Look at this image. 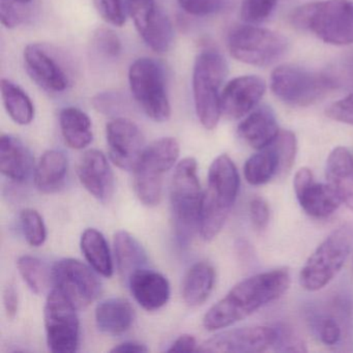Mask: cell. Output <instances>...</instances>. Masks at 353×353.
<instances>
[{
  "mask_svg": "<svg viewBox=\"0 0 353 353\" xmlns=\"http://www.w3.org/2000/svg\"><path fill=\"white\" fill-rule=\"evenodd\" d=\"M3 305L8 318L14 319L19 309V295L13 285H8L3 290Z\"/></svg>",
  "mask_w": 353,
  "mask_h": 353,
  "instance_id": "f6af8a7d",
  "label": "cell"
},
{
  "mask_svg": "<svg viewBox=\"0 0 353 353\" xmlns=\"http://www.w3.org/2000/svg\"><path fill=\"white\" fill-rule=\"evenodd\" d=\"M96 323L100 332L119 336L130 330L134 322V309L127 299L112 297L96 307Z\"/></svg>",
  "mask_w": 353,
  "mask_h": 353,
  "instance_id": "cb8c5ba5",
  "label": "cell"
},
{
  "mask_svg": "<svg viewBox=\"0 0 353 353\" xmlns=\"http://www.w3.org/2000/svg\"><path fill=\"white\" fill-rule=\"evenodd\" d=\"M239 175L227 154L214 159L208 171V189L203 193L199 233L204 241H212L221 232L236 201Z\"/></svg>",
  "mask_w": 353,
  "mask_h": 353,
  "instance_id": "7a4b0ae2",
  "label": "cell"
},
{
  "mask_svg": "<svg viewBox=\"0 0 353 353\" xmlns=\"http://www.w3.org/2000/svg\"><path fill=\"white\" fill-rule=\"evenodd\" d=\"M61 135L73 150H83L94 139L92 123L84 111L76 107H65L59 114Z\"/></svg>",
  "mask_w": 353,
  "mask_h": 353,
  "instance_id": "83f0119b",
  "label": "cell"
},
{
  "mask_svg": "<svg viewBox=\"0 0 353 353\" xmlns=\"http://www.w3.org/2000/svg\"><path fill=\"white\" fill-rule=\"evenodd\" d=\"M181 146L173 137H164L146 146L134 169V191L143 205L157 206L162 197L163 179L179 160Z\"/></svg>",
  "mask_w": 353,
  "mask_h": 353,
  "instance_id": "8992f818",
  "label": "cell"
},
{
  "mask_svg": "<svg viewBox=\"0 0 353 353\" xmlns=\"http://www.w3.org/2000/svg\"><path fill=\"white\" fill-rule=\"evenodd\" d=\"M185 13L197 17L214 15L229 7L231 0H177Z\"/></svg>",
  "mask_w": 353,
  "mask_h": 353,
  "instance_id": "74e56055",
  "label": "cell"
},
{
  "mask_svg": "<svg viewBox=\"0 0 353 353\" xmlns=\"http://www.w3.org/2000/svg\"><path fill=\"white\" fill-rule=\"evenodd\" d=\"M326 179L341 202L353 210V158L347 148L339 146L326 162Z\"/></svg>",
  "mask_w": 353,
  "mask_h": 353,
  "instance_id": "7402d4cb",
  "label": "cell"
},
{
  "mask_svg": "<svg viewBox=\"0 0 353 353\" xmlns=\"http://www.w3.org/2000/svg\"><path fill=\"white\" fill-rule=\"evenodd\" d=\"M1 98L9 117L20 125L34 121V106L32 99L18 84L9 79L1 80Z\"/></svg>",
  "mask_w": 353,
  "mask_h": 353,
  "instance_id": "4dcf8cb0",
  "label": "cell"
},
{
  "mask_svg": "<svg viewBox=\"0 0 353 353\" xmlns=\"http://www.w3.org/2000/svg\"><path fill=\"white\" fill-rule=\"evenodd\" d=\"M216 282L214 268L208 262H197L188 270L183 278L181 294L190 307H198L205 303Z\"/></svg>",
  "mask_w": 353,
  "mask_h": 353,
  "instance_id": "4316f807",
  "label": "cell"
},
{
  "mask_svg": "<svg viewBox=\"0 0 353 353\" xmlns=\"http://www.w3.org/2000/svg\"><path fill=\"white\" fill-rule=\"evenodd\" d=\"M68 174V159L61 150H47L34 169V185L43 194H53L63 188Z\"/></svg>",
  "mask_w": 353,
  "mask_h": 353,
  "instance_id": "d4e9b609",
  "label": "cell"
},
{
  "mask_svg": "<svg viewBox=\"0 0 353 353\" xmlns=\"http://www.w3.org/2000/svg\"><path fill=\"white\" fill-rule=\"evenodd\" d=\"M278 0H243L241 5V15L247 23L257 24L268 19Z\"/></svg>",
  "mask_w": 353,
  "mask_h": 353,
  "instance_id": "8d00e7d4",
  "label": "cell"
},
{
  "mask_svg": "<svg viewBox=\"0 0 353 353\" xmlns=\"http://www.w3.org/2000/svg\"><path fill=\"white\" fill-rule=\"evenodd\" d=\"M113 247L117 270L125 282L136 270L148 265V253L139 241L128 231L119 230L115 233Z\"/></svg>",
  "mask_w": 353,
  "mask_h": 353,
  "instance_id": "484cf974",
  "label": "cell"
},
{
  "mask_svg": "<svg viewBox=\"0 0 353 353\" xmlns=\"http://www.w3.org/2000/svg\"><path fill=\"white\" fill-rule=\"evenodd\" d=\"M197 170L195 159H183L175 166L171 181V212L175 235L181 245H187L194 233L199 231L203 193Z\"/></svg>",
  "mask_w": 353,
  "mask_h": 353,
  "instance_id": "3957f363",
  "label": "cell"
},
{
  "mask_svg": "<svg viewBox=\"0 0 353 353\" xmlns=\"http://www.w3.org/2000/svg\"><path fill=\"white\" fill-rule=\"evenodd\" d=\"M280 160V177L290 171L297 152V141L294 134L290 131H280L272 142Z\"/></svg>",
  "mask_w": 353,
  "mask_h": 353,
  "instance_id": "e575fe53",
  "label": "cell"
},
{
  "mask_svg": "<svg viewBox=\"0 0 353 353\" xmlns=\"http://www.w3.org/2000/svg\"><path fill=\"white\" fill-rule=\"evenodd\" d=\"M20 276L23 279L30 290L40 295L46 292L52 278L51 272L39 258L23 255L17 261Z\"/></svg>",
  "mask_w": 353,
  "mask_h": 353,
  "instance_id": "1f68e13d",
  "label": "cell"
},
{
  "mask_svg": "<svg viewBox=\"0 0 353 353\" xmlns=\"http://www.w3.org/2000/svg\"><path fill=\"white\" fill-rule=\"evenodd\" d=\"M63 57L43 44H30L23 52L24 67L30 79L52 94L65 92L71 85V76Z\"/></svg>",
  "mask_w": 353,
  "mask_h": 353,
  "instance_id": "4fadbf2b",
  "label": "cell"
},
{
  "mask_svg": "<svg viewBox=\"0 0 353 353\" xmlns=\"http://www.w3.org/2000/svg\"><path fill=\"white\" fill-rule=\"evenodd\" d=\"M92 46L98 54L106 59H117L123 50L119 36L112 30L105 28H99L94 32Z\"/></svg>",
  "mask_w": 353,
  "mask_h": 353,
  "instance_id": "d590c367",
  "label": "cell"
},
{
  "mask_svg": "<svg viewBox=\"0 0 353 353\" xmlns=\"http://www.w3.org/2000/svg\"><path fill=\"white\" fill-rule=\"evenodd\" d=\"M290 285L286 270H274L250 276L235 285L203 317L208 332L229 327L282 296Z\"/></svg>",
  "mask_w": 353,
  "mask_h": 353,
  "instance_id": "6da1fadb",
  "label": "cell"
},
{
  "mask_svg": "<svg viewBox=\"0 0 353 353\" xmlns=\"http://www.w3.org/2000/svg\"><path fill=\"white\" fill-rule=\"evenodd\" d=\"M127 284L135 301L146 311H157L170 299L168 279L156 270L143 268L136 270Z\"/></svg>",
  "mask_w": 353,
  "mask_h": 353,
  "instance_id": "ffe728a7",
  "label": "cell"
},
{
  "mask_svg": "<svg viewBox=\"0 0 353 353\" xmlns=\"http://www.w3.org/2000/svg\"><path fill=\"white\" fill-rule=\"evenodd\" d=\"M228 75V63L216 50H204L196 57L193 97L196 114L206 130L216 129L220 121L221 88Z\"/></svg>",
  "mask_w": 353,
  "mask_h": 353,
  "instance_id": "5b68a950",
  "label": "cell"
},
{
  "mask_svg": "<svg viewBox=\"0 0 353 353\" xmlns=\"http://www.w3.org/2000/svg\"><path fill=\"white\" fill-rule=\"evenodd\" d=\"M292 23L327 44H353V3L325 0L307 3L293 12Z\"/></svg>",
  "mask_w": 353,
  "mask_h": 353,
  "instance_id": "277c9868",
  "label": "cell"
},
{
  "mask_svg": "<svg viewBox=\"0 0 353 353\" xmlns=\"http://www.w3.org/2000/svg\"><path fill=\"white\" fill-rule=\"evenodd\" d=\"M22 232L28 245L39 248L47 239V229L43 216L32 208H26L20 214Z\"/></svg>",
  "mask_w": 353,
  "mask_h": 353,
  "instance_id": "d6a6232c",
  "label": "cell"
},
{
  "mask_svg": "<svg viewBox=\"0 0 353 353\" xmlns=\"http://www.w3.org/2000/svg\"><path fill=\"white\" fill-rule=\"evenodd\" d=\"M278 327L251 326L220 332L198 347V352L259 353L274 347Z\"/></svg>",
  "mask_w": 353,
  "mask_h": 353,
  "instance_id": "9a60e30c",
  "label": "cell"
},
{
  "mask_svg": "<svg viewBox=\"0 0 353 353\" xmlns=\"http://www.w3.org/2000/svg\"><path fill=\"white\" fill-rule=\"evenodd\" d=\"M336 83L332 76L292 65L276 68L270 78V88L274 96L295 107L315 104L334 90Z\"/></svg>",
  "mask_w": 353,
  "mask_h": 353,
  "instance_id": "9c48e42d",
  "label": "cell"
},
{
  "mask_svg": "<svg viewBox=\"0 0 353 353\" xmlns=\"http://www.w3.org/2000/svg\"><path fill=\"white\" fill-rule=\"evenodd\" d=\"M353 249V222L332 231L301 268L299 283L307 291L325 287L340 272Z\"/></svg>",
  "mask_w": 353,
  "mask_h": 353,
  "instance_id": "52a82bcc",
  "label": "cell"
},
{
  "mask_svg": "<svg viewBox=\"0 0 353 353\" xmlns=\"http://www.w3.org/2000/svg\"><path fill=\"white\" fill-rule=\"evenodd\" d=\"M252 223L258 230H264L270 222V208L262 197H255L250 203Z\"/></svg>",
  "mask_w": 353,
  "mask_h": 353,
  "instance_id": "b9f144b4",
  "label": "cell"
},
{
  "mask_svg": "<svg viewBox=\"0 0 353 353\" xmlns=\"http://www.w3.org/2000/svg\"><path fill=\"white\" fill-rule=\"evenodd\" d=\"M279 336L274 345V350L276 351H291V352H301L307 351L303 341L295 336L291 330L286 328H278Z\"/></svg>",
  "mask_w": 353,
  "mask_h": 353,
  "instance_id": "7bdbcfd3",
  "label": "cell"
},
{
  "mask_svg": "<svg viewBox=\"0 0 353 353\" xmlns=\"http://www.w3.org/2000/svg\"><path fill=\"white\" fill-rule=\"evenodd\" d=\"M18 3H23V5H28V3H32V0H16Z\"/></svg>",
  "mask_w": 353,
  "mask_h": 353,
  "instance_id": "c3c4849f",
  "label": "cell"
},
{
  "mask_svg": "<svg viewBox=\"0 0 353 353\" xmlns=\"http://www.w3.org/2000/svg\"><path fill=\"white\" fill-rule=\"evenodd\" d=\"M293 187L301 208L313 218H327L342 203L328 183H316L309 168H301L297 171Z\"/></svg>",
  "mask_w": 353,
  "mask_h": 353,
  "instance_id": "e0dca14e",
  "label": "cell"
},
{
  "mask_svg": "<svg viewBox=\"0 0 353 353\" xmlns=\"http://www.w3.org/2000/svg\"><path fill=\"white\" fill-rule=\"evenodd\" d=\"M78 179L86 191L99 201L108 202L114 192V175L106 156L98 150H90L80 158Z\"/></svg>",
  "mask_w": 353,
  "mask_h": 353,
  "instance_id": "d6986e66",
  "label": "cell"
},
{
  "mask_svg": "<svg viewBox=\"0 0 353 353\" xmlns=\"http://www.w3.org/2000/svg\"><path fill=\"white\" fill-rule=\"evenodd\" d=\"M129 83L134 100L146 117L156 123L170 119L171 105L162 63L150 57L138 59L130 67Z\"/></svg>",
  "mask_w": 353,
  "mask_h": 353,
  "instance_id": "ba28073f",
  "label": "cell"
},
{
  "mask_svg": "<svg viewBox=\"0 0 353 353\" xmlns=\"http://www.w3.org/2000/svg\"><path fill=\"white\" fill-rule=\"evenodd\" d=\"M127 6L136 30L145 44L156 52H168L174 41V30L156 0H127Z\"/></svg>",
  "mask_w": 353,
  "mask_h": 353,
  "instance_id": "5bb4252c",
  "label": "cell"
},
{
  "mask_svg": "<svg viewBox=\"0 0 353 353\" xmlns=\"http://www.w3.org/2000/svg\"><path fill=\"white\" fill-rule=\"evenodd\" d=\"M109 156L113 164L125 171H133L144 150L143 134L134 121L117 117L106 125Z\"/></svg>",
  "mask_w": 353,
  "mask_h": 353,
  "instance_id": "2e32d148",
  "label": "cell"
},
{
  "mask_svg": "<svg viewBox=\"0 0 353 353\" xmlns=\"http://www.w3.org/2000/svg\"><path fill=\"white\" fill-rule=\"evenodd\" d=\"M80 247L86 261L90 266L105 278L112 276V255L110 248L102 232L94 228H88L82 233Z\"/></svg>",
  "mask_w": 353,
  "mask_h": 353,
  "instance_id": "f1b7e54d",
  "label": "cell"
},
{
  "mask_svg": "<svg viewBox=\"0 0 353 353\" xmlns=\"http://www.w3.org/2000/svg\"><path fill=\"white\" fill-rule=\"evenodd\" d=\"M265 90V82L257 76L234 78L222 90V114L231 119H241L255 108Z\"/></svg>",
  "mask_w": 353,
  "mask_h": 353,
  "instance_id": "ac0fdd59",
  "label": "cell"
},
{
  "mask_svg": "<svg viewBox=\"0 0 353 353\" xmlns=\"http://www.w3.org/2000/svg\"><path fill=\"white\" fill-rule=\"evenodd\" d=\"M248 183L252 185H262L280 177V160L272 144L260 150L248 159L243 167Z\"/></svg>",
  "mask_w": 353,
  "mask_h": 353,
  "instance_id": "f546056e",
  "label": "cell"
},
{
  "mask_svg": "<svg viewBox=\"0 0 353 353\" xmlns=\"http://www.w3.org/2000/svg\"><path fill=\"white\" fill-rule=\"evenodd\" d=\"M352 270H353V259H352Z\"/></svg>",
  "mask_w": 353,
  "mask_h": 353,
  "instance_id": "681fc988",
  "label": "cell"
},
{
  "mask_svg": "<svg viewBox=\"0 0 353 353\" xmlns=\"http://www.w3.org/2000/svg\"><path fill=\"white\" fill-rule=\"evenodd\" d=\"M77 307L57 288L47 296L44 307L47 345L54 353H73L79 348L80 321Z\"/></svg>",
  "mask_w": 353,
  "mask_h": 353,
  "instance_id": "8fae6325",
  "label": "cell"
},
{
  "mask_svg": "<svg viewBox=\"0 0 353 353\" xmlns=\"http://www.w3.org/2000/svg\"><path fill=\"white\" fill-rule=\"evenodd\" d=\"M94 5L105 22L117 28L125 26L127 16L123 0H94Z\"/></svg>",
  "mask_w": 353,
  "mask_h": 353,
  "instance_id": "f35d334b",
  "label": "cell"
},
{
  "mask_svg": "<svg viewBox=\"0 0 353 353\" xmlns=\"http://www.w3.org/2000/svg\"><path fill=\"white\" fill-rule=\"evenodd\" d=\"M197 341L192 334H181L167 349V352H194L198 349Z\"/></svg>",
  "mask_w": 353,
  "mask_h": 353,
  "instance_id": "bcb514c9",
  "label": "cell"
},
{
  "mask_svg": "<svg viewBox=\"0 0 353 353\" xmlns=\"http://www.w3.org/2000/svg\"><path fill=\"white\" fill-rule=\"evenodd\" d=\"M22 6L16 0H0V20L6 28L12 30L22 23L26 18Z\"/></svg>",
  "mask_w": 353,
  "mask_h": 353,
  "instance_id": "ab89813d",
  "label": "cell"
},
{
  "mask_svg": "<svg viewBox=\"0 0 353 353\" xmlns=\"http://www.w3.org/2000/svg\"><path fill=\"white\" fill-rule=\"evenodd\" d=\"M287 48L288 42L282 34L265 28L241 26L229 32L231 57L248 65L268 67L282 59Z\"/></svg>",
  "mask_w": 353,
  "mask_h": 353,
  "instance_id": "30bf717a",
  "label": "cell"
},
{
  "mask_svg": "<svg viewBox=\"0 0 353 353\" xmlns=\"http://www.w3.org/2000/svg\"><path fill=\"white\" fill-rule=\"evenodd\" d=\"M98 274L92 266L74 258L59 260L51 270L54 288L78 310L88 307L100 296L102 283Z\"/></svg>",
  "mask_w": 353,
  "mask_h": 353,
  "instance_id": "7c38bea8",
  "label": "cell"
},
{
  "mask_svg": "<svg viewBox=\"0 0 353 353\" xmlns=\"http://www.w3.org/2000/svg\"><path fill=\"white\" fill-rule=\"evenodd\" d=\"M148 348L144 344L138 342H125L111 349V352L142 353L148 352Z\"/></svg>",
  "mask_w": 353,
  "mask_h": 353,
  "instance_id": "7dc6e473",
  "label": "cell"
},
{
  "mask_svg": "<svg viewBox=\"0 0 353 353\" xmlns=\"http://www.w3.org/2000/svg\"><path fill=\"white\" fill-rule=\"evenodd\" d=\"M326 115L339 123L353 125V94L330 105Z\"/></svg>",
  "mask_w": 353,
  "mask_h": 353,
  "instance_id": "60d3db41",
  "label": "cell"
},
{
  "mask_svg": "<svg viewBox=\"0 0 353 353\" xmlns=\"http://www.w3.org/2000/svg\"><path fill=\"white\" fill-rule=\"evenodd\" d=\"M237 132L248 145L260 150L276 139L280 130L272 109L261 107L241 121Z\"/></svg>",
  "mask_w": 353,
  "mask_h": 353,
  "instance_id": "603a6c76",
  "label": "cell"
},
{
  "mask_svg": "<svg viewBox=\"0 0 353 353\" xmlns=\"http://www.w3.org/2000/svg\"><path fill=\"white\" fill-rule=\"evenodd\" d=\"M317 336L324 345L336 348L344 341V321L334 315H321L314 320Z\"/></svg>",
  "mask_w": 353,
  "mask_h": 353,
  "instance_id": "836d02e7",
  "label": "cell"
},
{
  "mask_svg": "<svg viewBox=\"0 0 353 353\" xmlns=\"http://www.w3.org/2000/svg\"><path fill=\"white\" fill-rule=\"evenodd\" d=\"M123 98L119 92H103L94 99V106L101 112L108 113L119 110L123 107Z\"/></svg>",
  "mask_w": 353,
  "mask_h": 353,
  "instance_id": "ee69618b",
  "label": "cell"
},
{
  "mask_svg": "<svg viewBox=\"0 0 353 353\" xmlns=\"http://www.w3.org/2000/svg\"><path fill=\"white\" fill-rule=\"evenodd\" d=\"M34 158L19 138L10 134L0 137V171L15 183H23L32 174Z\"/></svg>",
  "mask_w": 353,
  "mask_h": 353,
  "instance_id": "44dd1931",
  "label": "cell"
}]
</instances>
